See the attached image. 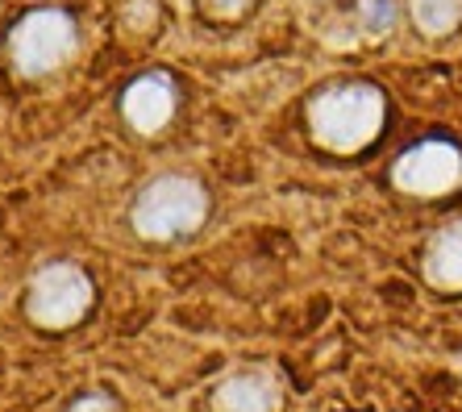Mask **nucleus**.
I'll return each instance as SVG.
<instances>
[{"label":"nucleus","mask_w":462,"mask_h":412,"mask_svg":"<svg viewBox=\"0 0 462 412\" xmlns=\"http://www.w3.org/2000/svg\"><path fill=\"white\" fill-rule=\"evenodd\" d=\"M200 221H205V192L183 175L154 179L134 205V225L146 238H183Z\"/></svg>","instance_id":"obj_2"},{"label":"nucleus","mask_w":462,"mask_h":412,"mask_svg":"<svg viewBox=\"0 0 462 412\" xmlns=\"http://www.w3.org/2000/svg\"><path fill=\"white\" fill-rule=\"evenodd\" d=\"M396 184L417 196H441L462 184V154L450 142H420L396 163Z\"/></svg>","instance_id":"obj_5"},{"label":"nucleus","mask_w":462,"mask_h":412,"mask_svg":"<svg viewBox=\"0 0 462 412\" xmlns=\"http://www.w3.org/2000/svg\"><path fill=\"white\" fill-rule=\"evenodd\" d=\"M171 109H175V87L167 76H142L138 84H129L125 100H121L125 121L142 133H154L159 125H167Z\"/></svg>","instance_id":"obj_6"},{"label":"nucleus","mask_w":462,"mask_h":412,"mask_svg":"<svg viewBox=\"0 0 462 412\" xmlns=\"http://www.w3.org/2000/svg\"><path fill=\"white\" fill-rule=\"evenodd\" d=\"M271 404H275L271 383L267 380H254V375L234 380L226 391H221V408H226V412H267Z\"/></svg>","instance_id":"obj_8"},{"label":"nucleus","mask_w":462,"mask_h":412,"mask_svg":"<svg viewBox=\"0 0 462 412\" xmlns=\"http://www.w3.org/2000/svg\"><path fill=\"white\" fill-rule=\"evenodd\" d=\"M9 46L13 63L22 67L25 76H42V71L67 63V55L76 50V25L63 9H38L25 22H17Z\"/></svg>","instance_id":"obj_4"},{"label":"nucleus","mask_w":462,"mask_h":412,"mask_svg":"<svg viewBox=\"0 0 462 412\" xmlns=\"http://www.w3.org/2000/svg\"><path fill=\"white\" fill-rule=\"evenodd\" d=\"M92 304V279L79 271L76 262H51L33 275L30 296H25V313L38 325H71L84 316V308Z\"/></svg>","instance_id":"obj_3"},{"label":"nucleus","mask_w":462,"mask_h":412,"mask_svg":"<svg viewBox=\"0 0 462 412\" xmlns=\"http://www.w3.org/2000/svg\"><path fill=\"white\" fill-rule=\"evenodd\" d=\"M412 17L425 33H450L462 22V0H412Z\"/></svg>","instance_id":"obj_9"},{"label":"nucleus","mask_w":462,"mask_h":412,"mask_svg":"<svg viewBox=\"0 0 462 412\" xmlns=\"http://www.w3.org/2000/svg\"><path fill=\"white\" fill-rule=\"evenodd\" d=\"M425 271L441 288H462V221L450 229H441L433 238V250L425 259Z\"/></svg>","instance_id":"obj_7"},{"label":"nucleus","mask_w":462,"mask_h":412,"mask_svg":"<svg viewBox=\"0 0 462 412\" xmlns=\"http://www.w3.org/2000/svg\"><path fill=\"white\" fill-rule=\"evenodd\" d=\"M205 5H208L213 13H237L242 5H246V0H205Z\"/></svg>","instance_id":"obj_11"},{"label":"nucleus","mask_w":462,"mask_h":412,"mask_svg":"<svg viewBox=\"0 0 462 412\" xmlns=\"http://www.w3.org/2000/svg\"><path fill=\"white\" fill-rule=\"evenodd\" d=\"M358 22H363L366 30L396 25V0H358Z\"/></svg>","instance_id":"obj_10"},{"label":"nucleus","mask_w":462,"mask_h":412,"mask_svg":"<svg viewBox=\"0 0 462 412\" xmlns=\"http://www.w3.org/2000/svg\"><path fill=\"white\" fill-rule=\"evenodd\" d=\"M383 125V96L371 84H342L312 100V133L334 151H358Z\"/></svg>","instance_id":"obj_1"}]
</instances>
